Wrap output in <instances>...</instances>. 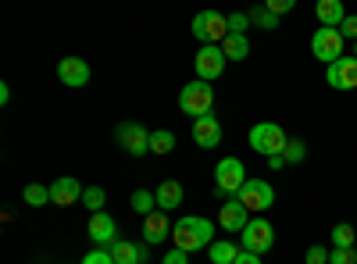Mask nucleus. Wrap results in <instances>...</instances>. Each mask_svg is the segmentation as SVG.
I'll list each match as a JSON object with an SVG mask.
<instances>
[{"mask_svg":"<svg viewBox=\"0 0 357 264\" xmlns=\"http://www.w3.org/2000/svg\"><path fill=\"white\" fill-rule=\"evenodd\" d=\"M168 236H172V225H168L165 211H154V215H146V218H143V243H146V247L165 243Z\"/></svg>","mask_w":357,"mask_h":264,"instance_id":"obj_18","label":"nucleus"},{"mask_svg":"<svg viewBox=\"0 0 357 264\" xmlns=\"http://www.w3.org/2000/svg\"><path fill=\"white\" fill-rule=\"evenodd\" d=\"M264 8H268V11H272V15L279 18V15H286V11H293V0H268V4H264Z\"/></svg>","mask_w":357,"mask_h":264,"instance_id":"obj_34","label":"nucleus"},{"mask_svg":"<svg viewBox=\"0 0 357 264\" xmlns=\"http://www.w3.org/2000/svg\"><path fill=\"white\" fill-rule=\"evenodd\" d=\"M151 150H154V154H172V150H175V136H172L168 129L151 132Z\"/></svg>","mask_w":357,"mask_h":264,"instance_id":"obj_24","label":"nucleus"},{"mask_svg":"<svg viewBox=\"0 0 357 264\" xmlns=\"http://www.w3.org/2000/svg\"><path fill=\"white\" fill-rule=\"evenodd\" d=\"M311 50H314L318 61L336 65L340 57H343V36H340V29H318V33L311 36Z\"/></svg>","mask_w":357,"mask_h":264,"instance_id":"obj_8","label":"nucleus"},{"mask_svg":"<svg viewBox=\"0 0 357 264\" xmlns=\"http://www.w3.org/2000/svg\"><path fill=\"white\" fill-rule=\"evenodd\" d=\"M250 22H257L261 29H275V25H279V18L268 11V8H254V11H250Z\"/></svg>","mask_w":357,"mask_h":264,"instance_id":"obj_30","label":"nucleus"},{"mask_svg":"<svg viewBox=\"0 0 357 264\" xmlns=\"http://www.w3.org/2000/svg\"><path fill=\"white\" fill-rule=\"evenodd\" d=\"M282 164H286V161H282V154H279V157H268V168H272V171H279Z\"/></svg>","mask_w":357,"mask_h":264,"instance_id":"obj_38","label":"nucleus"},{"mask_svg":"<svg viewBox=\"0 0 357 264\" xmlns=\"http://www.w3.org/2000/svg\"><path fill=\"white\" fill-rule=\"evenodd\" d=\"M321 29H340L347 22V11H343V0H318V8H314Z\"/></svg>","mask_w":357,"mask_h":264,"instance_id":"obj_19","label":"nucleus"},{"mask_svg":"<svg viewBox=\"0 0 357 264\" xmlns=\"http://www.w3.org/2000/svg\"><path fill=\"white\" fill-rule=\"evenodd\" d=\"M222 54L229 57V61H243V57H250V40L247 36H225Z\"/></svg>","mask_w":357,"mask_h":264,"instance_id":"obj_21","label":"nucleus"},{"mask_svg":"<svg viewBox=\"0 0 357 264\" xmlns=\"http://www.w3.org/2000/svg\"><path fill=\"white\" fill-rule=\"evenodd\" d=\"M25 203L29 208H43V203H50V189L33 183V186H25Z\"/></svg>","mask_w":357,"mask_h":264,"instance_id":"obj_25","label":"nucleus"},{"mask_svg":"<svg viewBox=\"0 0 357 264\" xmlns=\"http://www.w3.org/2000/svg\"><path fill=\"white\" fill-rule=\"evenodd\" d=\"M172 240H175L178 250H186V254L211 250V243H215V222L200 218V215H186L183 222L172 225Z\"/></svg>","mask_w":357,"mask_h":264,"instance_id":"obj_1","label":"nucleus"},{"mask_svg":"<svg viewBox=\"0 0 357 264\" xmlns=\"http://www.w3.org/2000/svg\"><path fill=\"white\" fill-rule=\"evenodd\" d=\"M354 240H357V236H354V228H350L347 222H340V225L333 228V247H340V250H350V247H354Z\"/></svg>","mask_w":357,"mask_h":264,"instance_id":"obj_27","label":"nucleus"},{"mask_svg":"<svg viewBox=\"0 0 357 264\" xmlns=\"http://www.w3.org/2000/svg\"><path fill=\"white\" fill-rule=\"evenodd\" d=\"M118 143H122V150H126V154H132V157L151 154V132H146L139 122H126V125H118Z\"/></svg>","mask_w":357,"mask_h":264,"instance_id":"obj_10","label":"nucleus"},{"mask_svg":"<svg viewBox=\"0 0 357 264\" xmlns=\"http://www.w3.org/2000/svg\"><path fill=\"white\" fill-rule=\"evenodd\" d=\"M329 264H357V254H354V247H350V250H340V247H333V250H329Z\"/></svg>","mask_w":357,"mask_h":264,"instance_id":"obj_31","label":"nucleus"},{"mask_svg":"<svg viewBox=\"0 0 357 264\" xmlns=\"http://www.w3.org/2000/svg\"><path fill=\"white\" fill-rule=\"evenodd\" d=\"M286 143H289V136L275 122H257L250 129V150H257L264 157H279L286 150Z\"/></svg>","mask_w":357,"mask_h":264,"instance_id":"obj_5","label":"nucleus"},{"mask_svg":"<svg viewBox=\"0 0 357 264\" xmlns=\"http://www.w3.org/2000/svg\"><path fill=\"white\" fill-rule=\"evenodd\" d=\"M354 57H357V40H354Z\"/></svg>","mask_w":357,"mask_h":264,"instance_id":"obj_39","label":"nucleus"},{"mask_svg":"<svg viewBox=\"0 0 357 264\" xmlns=\"http://www.w3.org/2000/svg\"><path fill=\"white\" fill-rule=\"evenodd\" d=\"M161 264H190V254L175 247V250H168V254H165V261H161Z\"/></svg>","mask_w":357,"mask_h":264,"instance_id":"obj_36","label":"nucleus"},{"mask_svg":"<svg viewBox=\"0 0 357 264\" xmlns=\"http://www.w3.org/2000/svg\"><path fill=\"white\" fill-rule=\"evenodd\" d=\"M89 240H93L97 247H111V243L118 240V225H114V218L104 215V211L89 218Z\"/></svg>","mask_w":357,"mask_h":264,"instance_id":"obj_17","label":"nucleus"},{"mask_svg":"<svg viewBox=\"0 0 357 264\" xmlns=\"http://www.w3.org/2000/svg\"><path fill=\"white\" fill-rule=\"evenodd\" d=\"M89 65L82 61V57H65L61 65H57V79H61L65 86H72V90H82V86L89 82Z\"/></svg>","mask_w":357,"mask_h":264,"instance_id":"obj_14","label":"nucleus"},{"mask_svg":"<svg viewBox=\"0 0 357 264\" xmlns=\"http://www.w3.org/2000/svg\"><path fill=\"white\" fill-rule=\"evenodd\" d=\"M82 203H86L93 215H100V211H104V189H100V186H89V189L82 193Z\"/></svg>","mask_w":357,"mask_h":264,"instance_id":"obj_28","label":"nucleus"},{"mask_svg":"<svg viewBox=\"0 0 357 264\" xmlns=\"http://www.w3.org/2000/svg\"><path fill=\"white\" fill-rule=\"evenodd\" d=\"M240 236H243V250L268 254L272 243H275V228H272V222H264V218H250V225L240 232Z\"/></svg>","mask_w":357,"mask_h":264,"instance_id":"obj_7","label":"nucleus"},{"mask_svg":"<svg viewBox=\"0 0 357 264\" xmlns=\"http://www.w3.org/2000/svg\"><path fill=\"white\" fill-rule=\"evenodd\" d=\"M236 200H240L247 211H268L272 200H275V189H272V183H264V179H247V186L240 189Z\"/></svg>","mask_w":357,"mask_h":264,"instance_id":"obj_9","label":"nucleus"},{"mask_svg":"<svg viewBox=\"0 0 357 264\" xmlns=\"http://www.w3.org/2000/svg\"><path fill=\"white\" fill-rule=\"evenodd\" d=\"M225 61H229V57L222 54V47H200V50H197V57H193L197 79H200V82H215V79H222Z\"/></svg>","mask_w":357,"mask_h":264,"instance_id":"obj_6","label":"nucleus"},{"mask_svg":"<svg viewBox=\"0 0 357 264\" xmlns=\"http://www.w3.org/2000/svg\"><path fill=\"white\" fill-rule=\"evenodd\" d=\"M236 264H261V254H250V250H240Z\"/></svg>","mask_w":357,"mask_h":264,"instance_id":"obj_37","label":"nucleus"},{"mask_svg":"<svg viewBox=\"0 0 357 264\" xmlns=\"http://www.w3.org/2000/svg\"><path fill=\"white\" fill-rule=\"evenodd\" d=\"M307 264H329V250H325V247H311L307 250Z\"/></svg>","mask_w":357,"mask_h":264,"instance_id":"obj_35","label":"nucleus"},{"mask_svg":"<svg viewBox=\"0 0 357 264\" xmlns=\"http://www.w3.org/2000/svg\"><path fill=\"white\" fill-rule=\"evenodd\" d=\"M211 264H236V257H240V247H236L232 240H222V243H211Z\"/></svg>","mask_w":357,"mask_h":264,"instance_id":"obj_22","label":"nucleus"},{"mask_svg":"<svg viewBox=\"0 0 357 264\" xmlns=\"http://www.w3.org/2000/svg\"><path fill=\"white\" fill-rule=\"evenodd\" d=\"M218 225H222V232H243L250 225V211L240 200H225L222 211H218Z\"/></svg>","mask_w":357,"mask_h":264,"instance_id":"obj_13","label":"nucleus"},{"mask_svg":"<svg viewBox=\"0 0 357 264\" xmlns=\"http://www.w3.org/2000/svg\"><path fill=\"white\" fill-rule=\"evenodd\" d=\"M82 193L86 189H79V179H72V175H61L50 183V203H57V208H72L82 200Z\"/></svg>","mask_w":357,"mask_h":264,"instance_id":"obj_12","label":"nucleus"},{"mask_svg":"<svg viewBox=\"0 0 357 264\" xmlns=\"http://www.w3.org/2000/svg\"><path fill=\"white\" fill-rule=\"evenodd\" d=\"M132 211L143 215V218H146V215H154V211H158V196H154V193H146V189H136V193H132Z\"/></svg>","mask_w":357,"mask_h":264,"instance_id":"obj_23","label":"nucleus"},{"mask_svg":"<svg viewBox=\"0 0 357 264\" xmlns=\"http://www.w3.org/2000/svg\"><path fill=\"white\" fill-rule=\"evenodd\" d=\"M304 157H307V143L289 139V143H286V150H282V161H286V164H301Z\"/></svg>","mask_w":357,"mask_h":264,"instance_id":"obj_26","label":"nucleus"},{"mask_svg":"<svg viewBox=\"0 0 357 264\" xmlns=\"http://www.w3.org/2000/svg\"><path fill=\"white\" fill-rule=\"evenodd\" d=\"M154 196H158V211H165V215H168V211H175L178 203H183V186H178L175 179H165V183L158 186V193H154Z\"/></svg>","mask_w":357,"mask_h":264,"instance_id":"obj_20","label":"nucleus"},{"mask_svg":"<svg viewBox=\"0 0 357 264\" xmlns=\"http://www.w3.org/2000/svg\"><path fill=\"white\" fill-rule=\"evenodd\" d=\"M82 264H114V257H111V250H89L82 257Z\"/></svg>","mask_w":357,"mask_h":264,"instance_id":"obj_32","label":"nucleus"},{"mask_svg":"<svg viewBox=\"0 0 357 264\" xmlns=\"http://www.w3.org/2000/svg\"><path fill=\"white\" fill-rule=\"evenodd\" d=\"M247 186V168H243V161L240 157H222L218 164H215V196L222 200V196H240V189Z\"/></svg>","mask_w":357,"mask_h":264,"instance_id":"obj_2","label":"nucleus"},{"mask_svg":"<svg viewBox=\"0 0 357 264\" xmlns=\"http://www.w3.org/2000/svg\"><path fill=\"white\" fill-rule=\"evenodd\" d=\"M340 36L343 40H357V15H347V22L340 25Z\"/></svg>","mask_w":357,"mask_h":264,"instance_id":"obj_33","label":"nucleus"},{"mask_svg":"<svg viewBox=\"0 0 357 264\" xmlns=\"http://www.w3.org/2000/svg\"><path fill=\"white\" fill-rule=\"evenodd\" d=\"M193 143L204 146V150H211V146L222 143V122L215 118V114H204V118L193 122Z\"/></svg>","mask_w":357,"mask_h":264,"instance_id":"obj_15","label":"nucleus"},{"mask_svg":"<svg viewBox=\"0 0 357 264\" xmlns=\"http://www.w3.org/2000/svg\"><path fill=\"white\" fill-rule=\"evenodd\" d=\"M193 36L204 43V47H222L225 36H229V18L222 11H200L193 18Z\"/></svg>","mask_w":357,"mask_h":264,"instance_id":"obj_4","label":"nucleus"},{"mask_svg":"<svg viewBox=\"0 0 357 264\" xmlns=\"http://www.w3.org/2000/svg\"><path fill=\"white\" fill-rule=\"evenodd\" d=\"M111 257L114 264H146L151 261V250H146V243H129V240H114L111 247Z\"/></svg>","mask_w":357,"mask_h":264,"instance_id":"obj_16","label":"nucleus"},{"mask_svg":"<svg viewBox=\"0 0 357 264\" xmlns=\"http://www.w3.org/2000/svg\"><path fill=\"white\" fill-rule=\"evenodd\" d=\"M325 79H329L333 90H357V57H340L336 65L325 68Z\"/></svg>","mask_w":357,"mask_h":264,"instance_id":"obj_11","label":"nucleus"},{"mask_svg":"<svg viewBox=\"0 0 357 264\" xmlns=\"http://www.w3.org/2000/svg\"><path fill=\"white\" fill-rule=\"evenodd\" d=\"M247 25H250V15H243V11L229 15V36H247Z\"/></svg>","mask_w":357,"mask_h":264,"instance_id":"obj_29","label":"nucleus"},{"mask_svg":"<svg viewBox=\"0 0 357 264\" xmlns=\"http://www.w3.org/2000/svg\"><path fill=\"white\" fill-rule=\"evenodd\" d=\"M211 104H215V90L211 82H200L193 79L190 86H183V93H178V107H183V114H190V118H204V114H211Z\"/></svg>","mask_w":357,"mask_h":264,"instance_id":"obj_3","label":"nucleus"}]
</instances>
